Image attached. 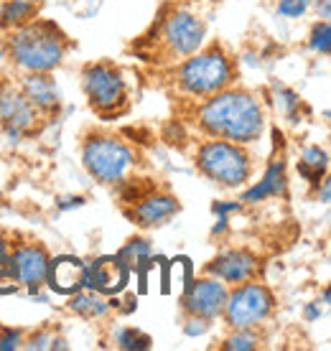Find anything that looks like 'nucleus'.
<instances>
[{"instance_id": "nucleus-5", "label": "nucleus", "mask_w": 331, "mask_h": 351, "mask_svg": "<svg viewBox=\"0 0 331 351\" xmlns=\"http://www.w3.org/2000/svg\"><path fill=\"white\" fill-rule=\"evenodd\" d=\"M140 156L128 141L113 132H89L82 141V166L97 184L117 186L138 168Z\"/></svg>"}, {"instance_id": "nucleus-10", "label": "nucleus", "mask_w": 331, "mask_h": 351, "mask_svg": "<svg viewBox=\"0 0 331 351\" xmlns=\"http://www.w3.org/2000/svg\"><path fill=\"white\" fill-rule=\"evenodd\" d=\"M227 288L225 282L212 278V275H204L201 272L199 278H194L181 295V313L183 316H196L214 324L217 318H222V311H225V300H227Z\"/></svg>"}, {"instance_id": "nucleus-19", "label": "nucleus", "mask_w": 331, "mask_h": 351, "mask_svg": "<svg viewBox=\"0 0 331 351\" xmlns=\"http://www.w3.org/2000/svg\"><path fill=\"white\" fill-rule=\"evenodd\" d=\"M67 308H69L74 316L84 318V321H102V318L113 311V308H110V300H105L102 293L89 290V288H82V290H77V293H71Z\"/></svg>"}, {"instance_id": "nucleus-17", "label": "nucleus", "mask_w": 331, "mask_h": 351, "mask_svg": "<svg viewBox=\"0 0 331 351\" xmlns=\"http://www.w3.org/2000/svg\"><path fill=\"white\" fill-rule=\"evenodd\" d=\"M84 267H87V263L79 260V257H71V255L52 257L46 285L54 293H59V295H71V293L84 288Z\"/></svg>"}, {"instance_id": "nucleus-33", "label": "nucleus", "mask_w": 331, "mask_h": 351, "mask_svg": "<svg viewBox=\"0 0 331 351\" xmlns=\"http://www.w3.org/2000/svg\"><path fill=\"white\" fill-rule=\"evenodd\" d=\"M314 8H316V16L321 18V21H329L331 18V0H316Z\"/></svg>"}, {"instance_id": "nucleus-14", "label": "nucleus", "mask_w": 331, "mask_h": 351, "mask_svg": "<svg viewBox=\"0 0 331 351\" xmlns=\"http://www.w3.org/2000/svg\"><path fill=\"white\" fill-rule=\"evenodd\" d=\"M128 278H130V267L122 263L117 255L92 260L84 267V288L97 290L102 295L122 293L125 285H128Z\"/></svg>"}, {"instance_id": "nucleus-13", "label": "nucleus", "mask_w": 331, "mask_h": 351, "mask_svg": "<svg viewBox=\"0 0 331 351\" xmlns=\"http://www.w3.org/2000/svg\"><path fill=\"white\" fill-rule=\"evenodd\" d=\"M181 211V202L176 199L174 193L168 191H158V189H150L140 196L138 202H133L125 214L128 219L140 229H158L168 224L176 214Z\"/></svg>"}, {"instance_id": "nucleus-29", "label": "nucleus", "mask_w": 331, "mask_h": 351, "mask_svg": "<svg viewBox=\"0 0 331 351\" xmlns=\"http://www.w3.org/2000/svg\"><path fill=\"white\" fill-rule=\"evenodd\" d=\"M209 321H204V318H196V316H186L183 321V334L186 336H204L209 331Z\"/></svg>"}, {"instance_id": "nucleus-8", "label": "nucleus", "mask_w": 331, "mask_h": 351, "mask_svg": "<svg viewBox=\"0 0 331 351\" xmlns=\"http://www.w3.org/2000/svg\"><path fill=\"white\" fill-rule=\"evenodd\" d=\"M207 44V26L194 10L174 8L161 21L156 34V51L168 64H176Z\"/></svg>"}, {"instance_id": "nucleus-27", "label": "nucleus", "mask_w": 331, "mask_h": 351, "mask_svg": "<svg viewBox=\"0 0 331 351\" xmlns=\"http://www.w3.org/2000/svg\"><path fill=\"white\" fill-rule=\"evenodd\" d=\"M23 331L21 328H3L0 326V351H16L23 349Z\"/></svg>"}, {"instance_id": "nucleus-37", "label": "nucleus", "mask_w": 331, "mask_h": 351, "mask_svg": "<svg viewBox=\"0 0 331 351\" xmlns=\"http://www.w3.org/2000/svg\"><path fill=\"white\" fill-rule=\"evenodd\" d=\"M8 64V49H5V36L0 34V69H5Z\"/></svg>"}, {"instance_id": "nucleus-35", "label": "nucleus", "mask_w": 331, "mask_h": 351, "mask_svg": "<svg viewBox=\"0 0 331 351\" xmlns=\"http://www.w3.org/2000/svg\"><path fill=\"white\" fill-rule=\"evenodd\" d=\"M229 229V217H217V224L212 227V237H222Z\"/></svg>"}, {"instance_id": "nucleus-25", "label": "nucleus", "mask_w": 331, "mask_h": 351, "mask_svg": "<svg viewBox=\"0 0 331 351\" xmlns=\"http://www.w3.org/2000/svg\"><path fill=\"white\" fill-rule=\"evenodd\" d=\"M275 105L283 114H286L290 123H298V107H301V97L288 87L275 89Z\"/></svg>"}, {"instance_id": "nucleus-20", "label": "nucleus", "mask_w": 331, "mask_h": 351, "mask_svg": "<svg viewBox=\"0 0 331 351\" xmlns=\"http://www.w3.org/2000/svg\"><path fill=\"white\" fill-rule=\"evenodd\" d=\"M326 171H329V153L323 148H319V145L304 148L301 160H298V173H301V178H304L306 184L311 186V189H316V186L321 184L323 176H326Z\"/></svg>"}, {"instance_id": "nucleus-18", "label": "nucleus", "mask_w": 331, "mask_h": 351, "mask_svg": "<svg viewBox=\"0 0 331 351\" xmlns=\"http://www.w3.org/2000/svg\"><path fill=\"white\" fill-rule=\"evenodd\" d=\"M41 16V0H3L0 3V34H8Z\"/></svg>"}, {"instance_id": "nucleus-21", "label": "nucleus", "mask_w": 331, "mask_h": 351, "mask_svg": "<svg viewBox=\"0 0 331 351\" xmlns=\"http://www.w3.org/2000/svg\"><path fill=\"white\" fill-rule=\"evenodd\" d=\"M150 255H153V247H150V242L146 237H133L130 242L117 252V257L130 267V272L146 270L150 263Z\"/></svg>"}, {"instance_id": "nucleus-34", "label": "nucleus", "mask_w": 331, "mask_h": 351, "mask_svg": "<svg viewBox=\"0 0 331 351\" xmlns=\"http://www.w3.org/2000/svg\"><path fill=\"white\" fill-rule=\"evenodd\" d=\"M10 247H13V239L0 229V260H8L10 255Z\"/></svg>"}, {"instance_id": "nucleus-30", "label": "nucleus", "mask_w": 331, "mask_h": 351, "mask_svg": "<svg viewBox=\"0 0 331 351\" xmlns=\"http://www.w3.org/2000/svg\"><path fill=\"white\" fill-rule=\"evenodd\" d=\"M244 204L242 202H214L212 204V214L214 217H229L235 211H242Z\"/></svg>"}, {"instance_id": "nucleus-3", "label": "nucleus", "mask_w": 331, "mask_h": 351, "mask_svg": "<svg viewBox=\"0 0 331 351\" xmlns=\"http://www.w3.org/2000/svg\"><path fill=\"white\" fill-rule=\"evenodd\" d=\"M237 82V64L225 46L212 41L199 51L186 56L174 66L176 92L186 99L201 102L207 97L217 95L222 89L232 87Z\"/></svg>"}, {"instance_id": "nucleus-36", "label": "nucleus", "mask_w": 331, "mask_h": 351, "mask_svg": "<svg viewBox=\"0 0 331 351\" xmlns=\"http://www.w3.org/2000/svg\"><path fill=\"white\" fill-rule=\"evenodd\" d=\"M319 316H321L319 300H316V303H308V306H306V311H304V318H306V321H316Z\"/></svg>"}, {"instance_id": "nucleus-2", "label": "nucleus", "mask_w": 331, "mask_h": 351, "mask_svg": "<svg viewBox=\"0 0 331 351\" xmlns=\"http://www.w3.org/2000/svg\"><path fill=\"white\" fill-rule=\"evenodd\" d=\"M3 36L8 49V64L21 74H54L71 49L67 34L41 16Z\"/></svg>"}, {"instance_id": "nucleus-9", "label": "nucleus", "mask_w": 331, "mask_h": 351, "mask_svg": "<svg viewBox=\"0 0 331 351\" xmlns=\"http://www.w3.org/2000/svg\"><path fill=\"white\" fill-rule=\"evenodd\" d=\"M44 117L36 112L34 105L28 102L21 87L13 82H0V128L5 130L13 143H21L23 138H31L38 132Z\"/></svg>"}, {"instance_id": "nucleus-6", "label": "nucleus", "mask_w": 331, "mask_h": 351, "mask_svg": "<svg viewBox=\"0 0 331 351\" xmlns=\"http://www.w3.org/2000/svg\"><path fill=\"white\" fill-rule=\"evenodd\" d=\"M275 306H278V300H275L271 285L255 278V280L229 288L222 321L227 324V328H260L271 321Z\"/></svg>"}, {"instance_id": "nucleus-39", "label": "nucleus", "mask_w": 331, "mask_h": 351, "mask_svg": "<svg viewBox=\"0 0 331 351\" xmlns=\"http://www.w3.org/2000/svg\"><path fill=\"white\" fill-rule=\"evenodd\" d=\"M0 3H3V0H0Z\"/></svg>"}, {"instance_id": "nucleus-7", "label": "nucleus", "mask_w": 331, "mask_h": 351, "mask_svg": "<svg viewBox=\"0 0 331 351\" xmlns=\"http://www.w3.org/2000/svg\"><path fill=\"white\" fill-rule=\"evenodd\" d=\"M82 92L100 117H117L128 110L125 74L110 62H92L82 69Z\"/></svg>"}, {"instance_id": "nucleus-38", "label": "nucleus", "mask_w": 331, "mask_h": 351, "mask_svg": "<svg viewBox=\"0 0 331 351\" xmlns=\"http://www.w3.org/2000/svg\"><path fill=\"white\" fill-rule=\"evenodd\" d=\"M311 3H316V0H311Z\"/></svg>"}, {"instance_id": "nucleus-11", "label": "nucleus", "mask_w": 331, "mask_h": 351, "mask_svg": "<svg viewBox=\"0 0 331 351\" xmlns=\"http://www.w3.org/2000/svg\"><path fill=\"white\" fill-rule=\"evenodd\" d=\"M262 270V260L258 257V252L247 250V247H227L222 252L212 257L209 263L204 265V275H212L232 288L240 282L255 280Z\"/></svg>"}, {"instance_id": "nucleus-24", "label": "nucleus", "mask_w": 331, "mask_h": 351, "mask_svg": "<svg viewBox=\"0 0 331 351\" xmlns=\"http://www.w3.org/2000/svg\"><path fill=\"white\" fill-rule=\"evenodd\" d=\"M308 49L319 56L331 53V23L329 21H316L311 34H308Z\"/></svg>"}, {"instance_id": "nucleus-16", "label": "nucleus", "mask_w": 331, "mask_h": 351, "mask_svg": "<svg viewBox=\"0 0 331 351\" xmlns=\"http://www.w3.org/2000/svg\"><path fill=\"white\" fill-rule=\"evenodd\" d=\"M288 193V173H286V160L273 158L265 168V173L260 176V181H255L253 186H244L240 202L242 204H260L268 199H283Z\"/></svg>"}, {"instance_id": "nucleus-26", "label": "nucleus", "mask_w": 331, "mask_h": 351, "mask_svg": "<svg viewBox=\"0 0 331 351\" xmlns=\"http://www.w3.org/2000/svg\"><path fill=\"white\" fill-rule=\"evenodd\" d=\"M314 3L311 0H278V16L288 18V21H296V18H304L308 13Z\"/></svg>"}, {"instance_id": "nucleus-1", "label": "nucleus", "mask_w": 331, "mask_h": 351, "mask_svg": "<svg viewBox=\"0 0 331 351\" xmlns=\"http://www.w3.org/2000/svg\"><path fill=\"white\" fill-rule=\"evenodd\" d=\"M196 130L204 138L253 145L265 132V107L255 92L244 87H227L201 99L194 112Z\"/></svg>"}, {"instance_id": "nucleus-23", "label": "nucleus", "mask_w": 331, "mask_h": 351, "mask_svg": "<svg viewBox=\"0 0 331 351\" xmlns=\"http://www.w3.org/2000/svg\"><path fill=\"white\" fill-rule=\"evenodd\" d=\"M113 341L117 349L125 351H146L153 346V339L148 334L138 331V328H133V326H117L113 331Z\"/></svg>"}, {"instance_id": "nucleus-22", "label": "nucleus", "mask_w": 331, "mask_h": 351, "mask_svg": "<svg viewBox=\"0 0 331 351\" xmlns=\"http://www.w3.org/2000/svg\"><path fill=\"white\" fill-rule=\"evenodd\" d=\"M262 346V336L258 328H229V336L222 339L219 349L225 351H255Z\"/></svg>"}, {"instance_id": "nucleus-4", "label": "nucleus", "mask_w": 331, "mask_h": 351, "mask_svg": "<svg viewBox=\"0 0 331 351\" xmlns=\"http://www.w3.org/2000/svg\"><path fill=\"white\" fill-rule=\"evenodd\" d=\"M194 166L219 189L237 191L253 181L255 163L247 145L217 138H204L194 150Z\"/></svg>"}, {"instance_id": "nucleus-31", "label": "nucleus", "mask_w": 331, "mask_h": 351, "mask_svg": "<svg viewBox=\"0 0 331 351\" xmlns=\"http://www.w3.org/2000/svg\"><path fill=\"white\" fill-rule=\"evenodd\" d=\"M314 191H316V199H319L321 204H329L331 202V178H329V176H323L321 184L316 186Z\"/></svg>"}, {"instance_id": "nucleus-32", "label": "nucleus", "mask_w": 331, "mask_h": 351, "mask_svg": "<svg viewBox=\"0 0 331 351\" xmlns=\"http://www.w3.org/2000/svg\"><path fill=\"white\" fill-rule=\"evenodd\" d=\"M79 206H84V196H67V199L56 202V209H59V211L79 209Z\"/></svg>"}, {"instance_id": "nucleus-12", "label": "nucleus", "mask_w": 331, "mask_h": 351, "mask_svg": "<svg viewBox=\"0 0 331 351\" xmlns=\"http://www.w3.org/2000/svg\"><path fill=\"white\" fill-rule=\"evenodd\" d=\"M10 275L18 288L41 290L46 285L52 255L41 242H16L10 247Z\"/></svg>"}, {"instance_id": "nucleus-28", "label": "nucleus", "mask_w": 331, "mask_h": 351, "mask_svg": "<svg viewBox=\"0 0 331 351\" xmlns=\"http://www.w3.org/2000/svg\"><path fill=\"white\" fill-rule=\"evenodd\" d=\"M52 343H54V334L46 331V328H41V331L31 334L28 339H23V346L31 351H46V349H52Z\"/></svg>"}, {"instance_id": "nucleus-15", "label": "nucleus", "mask_w": 331, "mask_h": 351, "mask_svg": "<svg viewBox=\"0 0 331 351\" xmlns=\"http://www.w3.org/2000/svg\"><path fill=\"white\" fill-rule=\"evenodd\" d=\"M18 87L23 92L28 102L34 105V110L41 117H56L61 110V95L56 89L52 74H21Z\"/></svg>"}]
</instances>
